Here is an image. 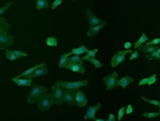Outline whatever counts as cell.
I'll return each mask as SVG.
<instances>
[{
    "instance_id": "43",
    "label": "cell",
    "mask_w": 160,
    "mask_h": 121,
    "mask_svg": "<svg viewBox=\"0 0 160 121\" xmlns=\"http://www.w3.org/2000/svg\"><path fill=\"white\" fill-rule=\"evenodd\" d=\"M95 121H107V120H105L103 118H98V119H95Z\"/></svg>"
},
{
    "instance_id": "23",
    "label": "cell",
    "mask_w": 160,
    "mask_h": 121,
    "mask_svg": "<svg viewBox=\"0 0 160 121\" xmlns=\"http://www.w3.org/2000/svg\"><path fill=\"white\" fill-rule=\"evenodd\" d=\"M47 7H48V2L46 0H37L36 1V9L38 11L46 9Z\"/></svg>"
},
{
    "instance_id": "33",
    "label": "cell",
    "mask_w": 160,
    "mask_h": 121,
    "mask_svg": "<svg viewBox=\"0 0 160 121\" xmlns=\"http://www.w3.org/2000/svg\"><path fill=\"white\" fill-rule=\"evenodd\" d=\"M159 43H160V38H156L155 39L151 40V41L147 42L146 46H156L157 44H159Z\"/></svg>"
},
{
    "instance_id": "25",
    "label": "cell",
    "mask_w": 160,
    "mask_h": 121,
    "mask_svg": "<svg viewBox=\"0 0 160 121\" xmlns=\"http://www.w3.org/2000/svg\"><path fill=\"white\" fill-rule=\"evenodd\" d=\"M68 63H72V64H78V63H83L82 58H80V56L77 55H72L70 57H68L67 59Z\"/></svg>"
},
{
    "instance_id": "9",
    "label": "cell",
    "mask_w": 160,
    "mask_h": 121,
    "mask_svg": "<svg viewBox=\"0 0 160 121\" xmlns=\"http://www.w3.org/2000/svg\"><path fill=\"white\" fill-rule=\"evenodd\" d=\"M62 92L64 97V102L72 104V105L76 104V90L65 89L62 90Z\"/></svg>"
},
{
    "instance_id": "24",
    "label": "cell",
    "mask_w": 160,
    "mask_h": 121,
    "mask_svg": "<svg viewBox=\"0 0 160 121\" xmlns=\"http://www.w3.org/2000/svg\"><path fill=\"white\" fill-rule=\"evenodd\" d=\"M98 52V50L97 49H92V50H88V51L86 53V55L84 56V57L82 58V60H88V59H90V58H93L95 55Z\"/></svg>"
},
{
    "instance_id": "17",
    "label": "cell",
    "mask_w": 160,
    "mask_h": 121,
    "mask_svg": "<svg viewBox=\"0 0 160 121\" xmlns=\"http://www.w3.org/2000/svg\"><path fill=\"white\" fill-rule=\"evenodd\" d=\"M44 65H45L44 63H40V64H38V65H35L34 67H32V68H29V69H28V70H26L25 72H23L21 73V74L17 76L16 78H21V77H23V76L28 77V76H29V75H31L36 70H38L39 68H41V67H43V66H44Z\"/></svg>"
},
{
    "instance_id": "3",
    "label": "cell",
    "mask_w": 160,
    "mask_h": 121,
    "mask_svg": "<svg viewBox=\"0 0 160 121\" xmlns=\"http://www.w3.org/2000/svg\"><path fill=\"white\" fill-rule=\"evenodd\" d=\"M52 92L50 93L51 99H52V103L54 104H61L64 102V97H63V92L61 90L59 85L56 83V85L52 86Z\"/></svg>"
},
{
    "instance_id": "18",
    "label": "cell",
    "mask_w": 160,
    "mask_h": 121,
    "mask_svg": "<svg viewBox=\"0 0 160 121\" xmlns=\"http://www.w3.org/2000/svg\"><path fill=\"white\" fill-rule=\"evenodd\" d=\"M12 82H14L16 85L19 86H31L32 79H29V78H26V79L12 78Z\"/></svg>"
},
{
    "instance_id": "5",
    "label": "cell",
    "mask_w": 160,
    "mask_h": 121,
    "mask_svg": "<svg viewBox=\"0 0 160 121\" xmlns=\"http://www.w3.org/2000/svg\"><path fill=\"white\" fill-rule=\"evenodd\" d=\"M14 43V37L8 33H0V50H4L7 47L11 46Z\"/></svg>"
},
{
    "instance_id": "15",
    "label": "cell",
    "mask_w": 160,
    "mask_h": 121,
    "mask_svg": "<svg viewBox=\"0 0 160 121\" xmlns=\"http://www.w3.org/2000/svg\"><path fill=\"white\" fill-rule=\"evenodd\" d=\"M88 51V49L87 48L85 45H82L80 47H77V48H74L72 49V51L70 53H68V55L72 56V55H77L79 56L80 55H83V53H87V52Z\"/></svg>"
},
{
    "instance_id": "20",
    "label": "cell",
    "mask_w": 160,
    "mask_h": 121,
    "mask_svg": "<svg viewBox=\"0 0 160 121\" xmlns=\"http://www.w3.org/2000/svg\"><path fill=\"white\" fill-rule=\"evenodd\" d=\"M140 49V51L144 52L146 53H152L153 52H155V50L158 49L157 46H146V45H141L140 47H138Z\"/></svg>"
},
{
    "instance_id": "26",
    "label": "cell",
    "mask_w": 160,
    "mask_h": 121,
    "mask_svg": "<svg viewBox=\"0 0 160 121\" xmlns=\"http://www.w3.org/2000/svg\"><path fill=\"white\" fill-rule=\"evenodd\" d=\"M146 57L150 59H157L160 60V48L155 50V52H153L150 55H146Z\"/></svg>"
},
{
    "instance_id": "28",
    "label": "cell",
    "mask_w": 160,
    "mask_h": 121,
    "mask_svg": "<svg viewBox=\"0 0 160 121\" xmlns=\"http://www.w3.org/2000/svg\"><path fill=\"white\" fill-rule=\"evenodd\" d=\"M141 100H143L144 102H148L150 104H153V105H155V106H158L160 108V102L159 100H149V99H146L144 96H140Z\"/></svg>"
},
{
    "instance_id": "13",
    "label": "cell",
    "mask_w": 160,
    "mask_h": 121,
    "mask_svg": "<svg viewBox=\"0 0 160 121\" xmlns=\"http://www.w3.org/2000/svg\"><path fill=\"white\" fill-rule=\"evenodd\" d=\"M105 25H107V22H103L102 23H100V25L93 26V27H90V29H88V31L87 33L88 37V38H93V37L96 35L97 33L99 32Z\"/></svg>"
},
{
    "instance_id": "36",
    "label": "cell",
    "mask_w": 160,
    "mask_h": 121,
    "mask_svg": "<svg viewBox=\"0 0 160 121\" xmlns=\"http://www.w3.org/2000/svg\"><path fill=\"white\" fill-rule=\"evenodd\" d=\"M148 79V83H147V85L148 86H152L153 84H155L156 82V75L154 74V75H152L151 77H149Z\"/></svg>"
},
{
    "instance_id": "32",
    "label": "cell",
    "mask_w": 160,
    "mask_h": 121,
    "mask_svg": "<svg viewBox=\"0 0 160 121\" xmlns=\"http://www.w3.org/2000/svg\"><path fill=\"white\" fill-rule=\"evenodd\" d=\"M160 116L159 112H155V113H144L143 116L144 117H148V118H153V117H157Z\"/></svg>"
},
{
    "instance_id": "35",
    "label": "cell",
    "mask_w": 160,
    "mask_h": 121,
    "mask_svg": "<svg viewBox=\"0 0 160 121\" xmlns=\"http://www.w3.org/2000/svg\"><path fill=\"white\" fill-rule=\"evenodd\" d=\"M11 5H12V2H8L4 7H2V8L0 9V17H1V15H2L3 13H4V12L7 11V9H8L9 8V7L11 6Z\"/></svg>"
},
{
    "instance_id": "34",
    "label": "cell",
    "mask_w": 160,
    "mask_h": 121,
    "mask_svg": "<svg viewBox=\"0 0 160 121\" xmlns=\"http://www.w3.org/2000/svg\"><path fill=\"white\" fill-rule=\"evenodd\" d=\"M125 108H126V107H122V108L119 110V112H118V121H121L122 118V116L125 115Z\"/></svg>"
},
{
    "instance_id": "1",
    "label": "cell",
    "mask_w": 160,
    "mask_h": 121,
    "mask_svg": "<svg viewBox=\"0 0 160 121\" xmlns=\"http://www.w3.org/2000/svg\"><path fill=\"white\" fill-rule=\"evenodd\" d=\"M47 92V88L43 86H33L30 93L28 96V103H37V100L39 97L43 93Z\"/></svg>"
},
{
    "instance_id": "4",
    "label": "cell",
    "mask_w": 160,
    "mask_h": 121,
    "mask_svg": "<svg viewBox=\"0 0 160 121\" xmlns=\"http://www.w3.org/2000/svg\"><path fill=\"white\" fill-rule=\"evenodd\" d=\"M57 83L59 84V86L64 87V88L69 89V90H77L81 86H88L87 80H81V81H77V82H64V81H57Z\"/></svg>"
},
{
    "instance_id": "38",
    "label": "cell",
    "mask_w": 160,
    "mask_h": 121,
    "mask_svg": "<svg viewBox=\"0 0 160 121\" xmlns=\"http://www.w3.org/2000/svg\"><path fill=\"white\" fill-rule=\"evenodd\" d=\"M131 113H133V107L131 104H129L126 108H125V114H126V115H130Z\"/></svg>"
},
{
    "instance_id": "31",
    "label": "cell",
    "mask_w": 160,
    "mask_h": 121,
    "mask_svg": "<svg viewBox=\"0 0 160 121\" xmlns=\"http://www.w3.org/2000/svg\"><path fill=\"white\" fill-rule=\"evenodd\" d=\"M12 53H13V55H14L17 58L22 57V56H28V53H25V52L19 51V50H14V51H12Z\"/></svg>"
},
{
    "instance_id": "40",
    "label": "cell",
    "mask_w": 160,
    "mask_h": 121,
    "mask_svg": "<svg viewBox=\"0 0 160 121\" xmlns=\"http://www.w3.org/2000/svg\"><path fill=\"white\" fill-rule=\"evenodd\" d=\"M138 57V51H135L134 53H132V55L130 56V60H133V59H136Z\"/></svg>"
},
{
    "instance_id": "2",
    "label": "cell",
    "mask_w": 160,
    "mask_h": 121,
    "mask_svg": "<svg viewBox=\"0 0 160 121\" xmlns=\"http://www.w3.org/2000/svg\"><path fill=\"white\" fill-rule=\"evenodd\" d=\"M37 104H38V108L44 112V111L49 110V108L52 105V99H51V95L48 93L42 94L38 100H37Z\"/></svg>"
},
{
    "instance_id": "19",
    "label": "cell",
    "mask_w": 160,
    "mask_h": 121,
    "mask_svg": "<svg viewBox=\"0 0 160 121\" xmlns=\"http://www.w3.org/2000/svg\"><path fill=\"white\" fill-rule=\"evenodd\" d=\"M9 25L7 23L6 19L3 17H0V33H7L9 31Z\"/></svg>"
},
{
    "instance_id": "30",
    "label": "cell",
    "mask_w": 160,
    "mask_h": 121,
    "mask_svg": "<svg viewBox=\"0 0 160 121\" xmlns=\"http://www.w3.org/2000/svg\"><path fill=\"white\" fill-rule=\"evenodd\" d=\"M6 57H7V59H9V61H14V60L17 58L16 56L13 55L12 51H11V50H7L6 51Z\"/></svg>"
},
{
    "instance_id": "41",
    "label": "cell",
    "mask_w": 160,
    "mask_h": 121,
    "mask_svg": "<svg viewBox=\"0 0 160 121\" xmlns=\"http://www.w3.org/2000/svg\"><path fill=\"white\" fill-rule=\"evenodd\" d=\"M107 121H116V118H115V116L113 114H109L108 115V119Z\"/></svg>"
},
{
    "instance_id": "29",
    "label": "cell",
    "mask_w": 160,
    "mask_h": 121,
    "mask_svg": "<svg viewBox=\"0 0 160 121\" xmlns=\"http://www.w3.org/2000/svg\"><path fill=\"white\" fill-rule=\"evenodd\" d=\"M88 61H90L91 64H93V65L95 66V68H102L103 67V64H102V62H100L99 60L96 59V58H90V59H88Z\"/></svg>"
},
{
    "instance_id": "6",
    "label": "cell",
    "mask_w": 160,
    "mask_h": 121,
    "mask_svg": "<svg viewBox=\"0 0 160 121\" xmlns=\"http://www.w3.org/2000/svg\"><path fill=\"white\" fill-rule=\"evenodd\" d=\"M133 52L131 50H124V51H118L116 53V55H113V57L111 58V66L115 68L117 67L119 64H121L122 62L124 61L125 59V55L127 53H132Z\"/></svg>"
},
{
    "instance_id": "7",
    "label": "cell",
    "mask_w": 160,
    "mask_h": 121,
    "mask_svg": "<svg viewBox=\"0 0 160 121\" xmlns=\"http://www.w3.org/2000/svg\"><path fill=\"white\" fill-rule=\"evenodd\" d=\"M118 73L116 72H114L111 75H108L107 77H104L103 82L105 83V85L107 86V90H111L114 89L115 87L117 86V81H118Z\"/></svg>"
},
{
    "instance_id": "27",
    "label": "cell",
    "mask_w": 160,
    "mask_h": 121,
    "mask_svg": "<svg viewBox=\"0 0 160 121\" xmlns=\"http://www.w3.org/2000/svg\"><path fill=\"white\" fill-rule=\"evenodd\" d=\"M46 45L47 46H53V47H56L57 45V40L56 38H54V37H49V38L46 39Z\"/></svg>"
},
{
    "instance_id": "44",
    "label": "cell",
    "mask_w": 160,
    "mask_h": 121,
    "mask_svg": "<svg viewBox=\"0 0 160 121\" xmlns=\"http://www.w3.org/2000/svg\"><path fill=\"white\" fill-rule=\"evenodd\" d=\"M159 113H160V111H159Z\"/></svg>"
},
{
    "instance_id": "10",
    "label": "cell",
    "mask_w": 160,
    "mask_h": 121,
    "mask_svg": "<svg viewBox=\"0 0 160 121\" xmlns=\"http://www.w3.org/2000/svg\"><path fill=\"white\" fill-rule=\"evenodd\" d=\"M86 14H87V18H88V25H90V27H93V26L98 25H100V23H103L101 21V19L96 17V16H95L90 9H86Z\"/></svg>"
},
{
    "instance_id": "21",
    "label": "cell",
    "mask_w": 160,
    "mask_h": 121,
    "mask_svg": "<svg viewBox=\"0 0 160 121\" xmlns=\"http://www.w3.org/2000/svg\"><path fill=\"white\" fill-rule=\"evenodd\" d=\"M148 39H148V37L146 36V35L144 34V33H142L140 38H139V39L137 40V41L135 42V44H134V48H138V47H140L142 44H143L144 42L147 41Z\"/></svg>"
},
{
    "instance_id": "37",
    "label": "cell",
    "mask_w": 160,
    "mask_h": 121,
    "mask_svg": "<svg viewBox=\"0 0 160 121\" xmlns=\"http://www.w3.org/2000/svg\"><path fill=\"white\" fill-rule=\"evenodd\" d=\"M61 3H62V0H55V1L53 2L52 6H51V9H56L57 6L61 4Z\"/></svg>"
},
{
    "instance_id": "42",
    "label": "cell",
    "mask_w": 160,
    "mask_h": 121,
    "mask_svg": "<svg viewBox=\"0 0 160 121\" xmlns=\"http://www.w3.org/2000/svg\"><path fill=\"white\" fill-rule=\"evenodd\" d=\"M131 45H132V44H131V42L127 41V42H125V43H124V49H125V50H130Z\"/></svg>"
},
{
    "instance_id": "39",
    "label": "cell",
    "mask_w": 160,
    "mask_h": 121,
    "mask_svg": "<svg viewBox=\"0 0 160 121\" xmlns=\"http://www.w3.org/2000/svg\"><path fill=\"white\" fill-rule=\"evenodd\" d=\"M147 83H148V79H147V78H144V79H142L141 81H139L138 86H145V85H147Z\"/></svg>"
},
{
    "instance_id": "11",
    "label": "cell",
    "mask_w": 160,
    "mask_h": 121,
    "mask_svg": "<svg viewBox=\"0 0 160 121\" xmlns=\"http://www.w3.org/2000/svg\"><path fill=\"white\" fill-rule=\"evenodd\" d=\"M76 103L78 107H84L88 103L87 97L79 89L76 90Z\"/></svg>"
},
{
    "instance_id": "16",
    "label": "cell",
    "mask_w": 160,
    "mask_h": 121,
    "mask_svg": "<svg viewBox=\"0 0 160 121\" xmlns=\"http://www.w3.org/2000/svg\"><path fill=\"white\" fill-rule=\"evenodd\" d=\"M48 72H49V70H47V68H46V65H44V66H43V67H41V68H39L38 70H36L35 72H34L31 75L28 76V78H29V79H32V78H34V77H40V76H43V75L47 74V73H48Z\"/></svg>"
},
{
    "instance_id": "22",
    "label": "cell",
    "mask_w": 160,
    "mask_h": 121,
    "mask_svg": "<svg viewBox=\"0 0 160 121\" xmlns=\"http://www.w3.org/2000/svg\"><path fill=\"white\" fill-rule=\"evenodd\" d=\"M69 57L68 53H63V55H59V68H65L67 65V59Z\"/></svg>"
},
{
    "instance_id": "12",
    "label": "cell",
    "mask_w": 160,
    "mask_h": 121,
    "mask_svg": "<svg viewBox=\"0 0 160 121\" xmlns=\"http://www.w3.org/2000/svg\"><path fill=\"white\" fill-rule=\"evenodd\" d=\"M66 69L72 70V72H79V73H84L85 72V69L83 66V63H78V64H72V63H68L65 67Z\"/></svg>"
},
{
    "instance_id": "8",
    "label": "cell",
    "mask_w": 160,
    "mask_h": 121,
    "mask_svg": "<svg viewBox=\"0 0 160 121\" xmlns=\"http://www.w3.org/2000/svg\"><path fill=\"white\" fill-rule=\"evenodd\" d=\"M102 107V104L101 103H97L96 105H93V106H90L88 107V109L87 110V113L86 115L84 116V119L87 120V119H92L95 120V114L98 110Z\"/></svg>"
},
{
    "instance_id": "14",
    "label": "cell",
    "mask_w": 160,
    "mask_h": 121,
    "mask_svg": "<svg viewBox=\"0 0 160 121\" xmlns=\"http://www.w3.org/2000/svg\"><path fill=\"white\" fill-rule=\"evenodd\" d=\"M134 82V79L132 78V77L130 76H124L122 77V78H121L120 80L117 81V86H122V88H126V87L130 85L131 83Z\"/></svg>"
}]
</instances>
